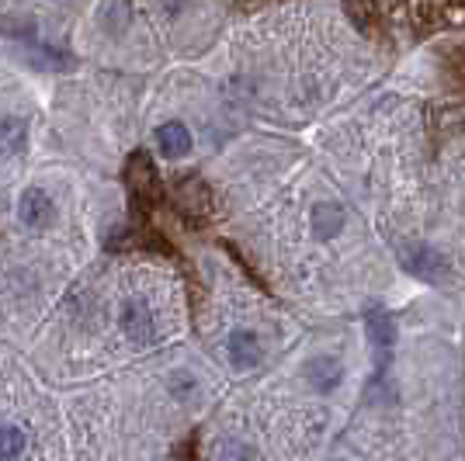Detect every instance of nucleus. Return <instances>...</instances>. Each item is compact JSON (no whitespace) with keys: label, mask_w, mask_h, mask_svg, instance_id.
Masks as SVG:
<instances>
[{"label":"nucleus","mask_w":465,"mask_h":461,"mask_svg":"<svg viewBox=\"0 0 465 461\" xmlns=\"http://www.w3.org/2000/svg\"><path fill=\"white\" fill-rule=\"evenodd\" d=\"M341 378H344V371H341L337 358H312L310 365H306V382L316 392H333L341 385Z\"/></svg>","instance_id":"7"},{"label":"nucleus","mask_w":465,"mask_h":461,"mask_svg":"<svg viewBox=\"0 0 465 461\" xmlns=\"http://www.w3.org/2000/svg\"><path fill=\"white\" fill-rule=\"evenodd\" d=\"M125 184L136 198H146V201H156L160 198V177H156L153 160L146 153H133L129 156V167H125Z\"/></svg>","instance_id":"1"},{"label":"nucleus","mask_w":465,"mask_h":461,"mask_svg":"<svg viewBox=\"0 0 465 461\" xmlns=\"http://www.w3.org/2000/svg\"><path fill=\"white\" fill-rule=\"evenodd\" d=\"M53 215H56V205H53V198L42 191V188H28V191L21 194L18 219L25 222V226H32V230H45V226L53 222Z\"/></svg>","instance_id":"3"},{"label":"nucleus","mask_w":465,"mask_h":461,"mask_svg":"<svg viewBox=\"0 0 465 461\" xmlns=\"http://www.w3.org/2000/svg\"><path fill=\"white\" fill-rule=\"evenodd\" d=\"M122 333L133 340V344H150L156 333V323H153V312L150 306L143 302V299H129L125 306H122Z\"/></svg>","instance_id":"2"},{"label":"nucleus","mask_w":465,"mask_h":461,"mask_svg":"<svg viewBox=\"0 0 465 461\" xmlns=\"http://www.w3.org/2000/svg\"><path fill=\"white\" fill-rule=\"evenodd\" d=\"M177 205H181L184 215L202 219V215L209 211V205H213V198H209V191H205V184H202V181H184V184L177 188Z\"/></svg>","instance_id":"9"},{"label":"nucleus","mask_w":465,"mask_h":461,"mask_svg":"<svg viewBox=\"0 0 465 461\" xmlns=\"http://www.w3.org/2000/svg\"><path fill=\"white\" fill-rule=\"evenodd\" d=\"M25 434H21L18 427H11V423H4L0 427V461H15L21 458V451H25Z\"/></svg>","instance_id":"11"},{"label":"nucleus","mask_w":465,"mask_h":461,"mask_svg":"<svg viewBox=\"0 0 465 461\" xmlns=\"http://www.w3.org/2000/svg\"><path fill=\"white\" fill-rule=\"evenodd\" d=\"M344 226V209L333 205V201H323L312 209V236L316 240H333Z\"/></svg>","instance_id":"10"},{"label":"nucleus","mask_w":465,"mask_h":461,"mask_svg":"<svg viewBox=\"0 0 465 461\" xmlns=\"http://www.w3.org/2000/svg\"><path fill=\"white\" fill-rule=\"evenodd\" d=\"M403 268L410 274H417V278H424V281H441L448 274L445 257L438 250H430V247H410V250H403Z\"/></svg>","instance_id":"4"},{"label":"nucleus","mask_w":465,"mask_h":461,"mask_svg":"<svg viewBox=\"0 0 465 461\" xmlns=\"http://www.w3.org/2000/svg\"><path fill=\"white\" fill-rule=\"evenodd\" d=\"M28 146V122L18 115L0 118V156H18Z\"/></svg>","instance_id":"8"},{"label":"nucleus","mask_w":465,"mask_h":461,"mask_svg":"<svg viewBox=\"0 0 465 461\" xmlns=\"http://www.w3.org/2000/svg\"><path fill=\"white\" fill-rule=\"evenodd\" d=\"M365 323H369L371 344L392 347V337H396V333H392V319H389L386 312H379V309H375V312H369V319H365Z\"/></svg>","instance_id":"12"},{"label":"nucleus","mask_w":465,"mask_h":461,"mask_svg":"<svg viewBox=\"0 0 465 461\" xmlns=\"http://www.w3.org/2000/svg\"><path fill=\"white\" fill-rule=\"evenodd\" d=\"M156 146L167 160H184L192 153V132L181 122H167V125L156 129Z\"/></svg>","instance_id":"6"},{"label":"nucleus","mask_w":465,"mask_h":461,"mask_svg":"<svg viewBox=\"0 0 465 461\" xmlns=\"http://www.w3.org/2000/svg\"><path fill=\"white\" fill-rule=\"evenodd\" d=\"M226 350H230V361L236 368H253L261 365V358H264V347H261V340L253 337L251 329H232L230 340H226Z\"/></svg>","instance_id":"5"},{"label":"nucleus","mask_w":465,"mask_h":461,"mask_svg":"<svg viewBox=\"0 0 465 461\" xmlns=\"http://www.w3.org/2000/svg\"><path fill=\"white\" fill-rule=\"evenodd\" d=\"M219 461H253V447L243 441H226L219 447Z\"/></svg>","instance_id":"13"}]
</instances>
